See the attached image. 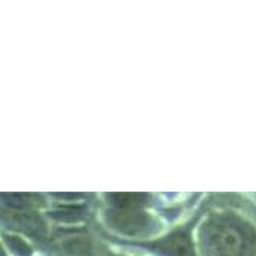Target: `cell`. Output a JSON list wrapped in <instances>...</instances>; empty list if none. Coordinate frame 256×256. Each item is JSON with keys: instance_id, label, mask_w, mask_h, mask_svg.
I'll return each mask as SVG.
<instances>
[{"instance_id": "cell-1", "label": "cell", "mask_w": 256, "mask_h": 256, "mask_svg": "<svg viewBox=\"0 0 256 256\" xmlns=\"http://www.w3.org/2000/svg\"><path fill=\"white\" fill-rule=\"evenodd\" d=\"M184 202L153 194H108L102 195L100 222L116 244L144 243L189 218L180 216Z\"/></svg>"}, {"instance_id": "cell-3", "label": "cell", "mask_w": 256, "mask_h": 256, "mask_svg": "<svg viewBox=\"0 0 256 256\" xmlns=\"http://www.w3.org/2000/svg\"><path fill=\"white\" fill-rule=\"evenodd\" d=\"M200 212V210H198ZM192 213L184 220L172 225L159 237L136 244H114L118 249L146 256H198L194 243V225L198 216Z\"/></svg>"}, {"instance_id": "cell-4", "label": "cell", "mask_w": 256, "mask_h": 256, "mask_svg": "<svg viewBox=\"0 0 256 256\" xmlns=\"http://www.w3.org/2000/svg\"><path fill=\"white\" fill-rule=\"evenodd\" d=\"M117 250L112 254L111 256H146V255H140V254H134V252H129V250H123V249H118L116 248Z\"/></svg>"}, {"instance_id": "cell-2", "label": "cell", "mask_w": 256, "mask_h": 256, "mask_svg": "<svg viewBox=\"0 0 256 256\" xmlns=\"http://www.w3.org/2000/svg\"><path fill=\"white\" fill-rule=\"evenodd\" d=\"M194 243L198 256H256V220L230 204L200 208Z\"/></svg>"}]
</instances>
